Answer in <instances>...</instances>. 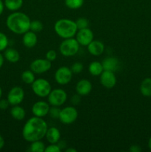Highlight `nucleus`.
<instances>
[{"instance_id":"obj_1","label":"nucleus","mask_w":151,"mask_h":152,"mask_svg":"<svg viewBox=\"0 0 151 152\" xmlns=\"http://www.w3.org/2000/svg\"><path fill=\"white\" fill-rule=\"evenodd\" d=\"M47 129V123L41 117L34 116L25 123L22 129V137L29 142L41 140L45 137Z\"/></svg>"},{"instance_id":"obj_2","label":"nucleus","mask_w":151,"mask_h":152,"mask_svg":"<svg viewBox=\"0 0 151 152\" xmlns=\"http://www.w3.org/2000/svg\"><path fill=\"white\" fill-rule=\"evenodd\" d=\"M30 19L26 13L14 11L7 16L6 25L10 31L21 35L30 31Z\"/></svg>"},{"instance_id":"obj_3","label":"nucleus","mask_w":151,"mask_h":152,"mask_svg":"<svg viewBox=\"0 0 151 152\" xmlns=\"http://www.w3.org/2000/svg\"><path fill=\"white\" fill-rule=\"evenodd\" d=\"M54 31L59 37L65 39L76 36L78 28L75 21L69 19H60L55 23Z\"/></svg>"},{"instance_id":"obj_4","label":"nucleus","mask_w":151,"mask_h":152,"mask_svg":"<svg viewBox=\"0 0 151 152\" xmlns=\"http://www.w3.org/2000/svg\"><path fill=\"white\" fill-rule=\"evenodd\" d=\"M79 46L80 45L73 37L65 39L59 45V51L64 56H73L78 52Z\"/></svg>"},{"instance_id":"obj_5","label":"nucleus","mask_w":151,"mask_h":152,"mask_svg":"<svg viewBox=\"0 0 151 152\" xmlns=\"http://www.w3.org/2000/svg\"><path fill=\"white\" fill-rule=\"evenodd\" d=\"M31 88L33 93L39 97H46L52 90L50 83L43 78H38L34 80L31 84Z\"/></svg>"},{"instance_id":"obj_6","label":"nucleus","mask_w":151,"mask_h":152,"mask_svg":"<svg viewBox=\"0 0 151 152\" xmlns=\"http://www.w3.org/2000/svg\"><path fill=\"white\" fill-rule=\"evenodd\" d=\"M67 99H68V94L66 91L61 88L51 90L47 96V101L51 106H62L64 103H65Z\"/></svg>"},{"instance_id":"obj_7","label":"nucleus","mask_w":151,"mask_h":152,"mask_svg":"<svg viewBox=\"0 0 151 152\" xmlns=\"http://www.w3.org/2000/svg\"><path fill=\"white\" fill-rule=\"evenodd\" d=\"M78 111L74 106H67L61 109L59 120L65 125L73 123L78 118Z\"/></svg>"},{"instance_id":"obj_8","label":"nucleus","mask_w":151,"mask_h":152,"mask_svg":"<svg viewBox=\"0 0 151 152\" xmlns=\"http://www.w3.org/2000/svg\"><path fill=\"white\" fill-rule=\"evenodd\" d=\"M73 77V72L70 68L67 66H62L56 70L54 78L56 83L61 86L68 84Z\"/></svg>"},{"instance_id":"obj_9","label":"nucleus","mask_w":151,"mask_h":152,"mask_svg":"<svg viewBox=\"0 0 151 152\" xmlns=\"http://www.w3.org/2000/svg\"><path fill=\"white\" fill-rule=\"evenodd\" d=\"M52 67V62L47 59H36L30 63V68L34 74H40L48 71Z\"/></svg>"},{"instance_id":"obj_10","label":"nucleus","mask_w":151,"mask_h":152,"mask_svg":"<svg viewBox=\"0 0 151 152\" xmlns=\"http://www.w3.org/2000/svg\"><path fill=\"white\" fill-rule=\"evenodd\" d=\"M25 97V91L20 86L12 88L7 94V100L11 105H19Z\"/></svg>"},{"instance_id":"obj_11","label":"nucleus","mask_w":151,"mask_h":152,"mask_svg":"<svg viewBox=\"0 0 151 152\" xmlns=\"http://www.w3.org/2000/svg\"><path fill=\"white\" fill-rule=\"evenodd\" d=\"M94 38L93 32L88 28L78 30L76 34V39L80 45L87 46Z\"/></svg>"},{"instance_id":"obj_12","label":"nucleus","mask_w":151,"mask_h":152,"mask_svg":"<svg viewBox=\"0 0 151 152\" xmlns=\"http://www.w3.org/2000/svg\"><path fill=\"white\" fill-rule=\"evenodd\" d=\"M116 77L113 71H104L100 75V83L102 86L107 89H111L116 85Z\"/></svg>"},{"instance_id":"obj_13","label":"nucleus","mask_w":151,"mask_h":152,"mask_svg":"<svg viewBox=\"0 0 151 152\" xmlns=\"http://www.w3.org/2000/svg\"><path fill=\"white\" fill-rule=\"evenodd\" d=\"M50 108V104L48 102L44 101H38L33 105L31 111L35 117L43 118L48 114Z\"/></svg>"},{"instance_id":"obj_14","label":"nucleus","mask_w":151,"mask_h":152,"mask_svg":"<svg viewBox=\"0 0 151 152\" xmlns=\"http://www.w3.org/2000/svg\"><path fill=\"white\" fill-rule=\"evenodd\" d=\"M93 85L91 82L86 79H82L77 83L76 86V91L80 96H87L91 92Z\"/></svg>"},{"instance_id":"obj_15","label":"nucleus","mask_w":151,"mask_h":152,"mask_svg":"<svg viewBox=\"0 0 151 152\" xmlns=\"http://www.w3.org/2000/svg\"><path fill=\"white\" fill-rule=\"evenodd\" d=\"M87 47L88 52L93 56H100L105 51V45L99 40L93 39Z\"/></svg>"},{"instance_id":"obj_16","label":"nucleus","mask_w":151,"mask_h":152,"mask_svg":"<svg viewBox=\"0 0 151 152\" xmlns=\"http://www.w3.org/2000/svg\"><path fill=\"white\" fill-rule=\"evenodd\" d=\"M104 71H109L115 72L119 68V61L117 58L108 56L103 59L102 62Z\"/></svg>"},{"instance_id":"obj_17","label":"nucleus","mask_w":151,"mask_h":152,"mask_svg":"<svg viewBox=\"0 0 151 152\" xmlns=\"http://www.w3.org/2000/svg\"><path fill=\"white\" fill-rule=\"evenodd\" d=\"M37 41H38V37H37L36 34L30 30L23 34L22 42L26 48H32L35 47Z\"/></svg>"},{"instance_id":"obj_18","label":"nucleus","mask_w":151,"mask_h":152,"mask_svg":"<svg viewBox=\"0 0 151 152\" xmlns=\"http://www.w3.org/2000/svg\"><path fill=\"white\" fill-rule=\"evenodd\" d=\"M44 137L50 143H58L60 140L61 133L56 127H50L47 129Z\"/></svg>"},{"instance_id":"obj_19","label":"nucleus","mask_w":151,"mask_h":152,"mask_svg":"<svg viewBox=\"0 0 151 152\" xmlns=\"http://www.w3.org/2000/svg\"><path fill=\"white\" fill-rule=\"evenodd\" d=\"M4 58L11 63H16L20 59V54L19 51L14 48H6L4 50Z\"/></svg>"},{"instance_id":"obj_20","label":"nucleus","mask_w":151,"mask_h":152,"mask_svg":"<svg viewBox=\"0 0 151 152\" xmlns=\"http://www.w3.org/2000/svg\"><path fill=\"white\" fill-rule=\"evenodd\" d=\"M88 71L92 76H94V77L100 76L101 74L104 71L102 62H99V61H93V62H90L88 66Z\"/></svg>"},{"instance_id":"obj_21","label":"nucleus","mask_w":151,"mask_h":152,"mask_svg":"<svg viewBox=\"0 0 151 152\" xmlns=\"http://www.w3.org/2000/svg\"><path fill=\"white\" fill-rule=\"evenodd\" d=\"M10 114L12 117L16 120H22L26 116L25 110L19 105H13V108L10 110Z\"/></svg>"},{"instance_id":"obj_22","label":"nucleus","mask_w":151,"mask_h":152,"mask_svg":"<svg viewBox=\"0 0 151 152\" xmlns=\"http://www.w3.org/2000/svg\"><path fill=\"white\" fill-rule=\"evenodd\" d=\"M140 91L143 96H151V78H145L140 85Z\"/></svg>"},{"instance_id":"obj_23","label":"nucleus","mask_w":151,"mask_h":152,"mask_svg":"<svg viewBox=\"0 0 151 152\" xmlns=\"http://www.w3.org/2000/svg\"><path fill=\"white\" fill-rule=\"evenodd\" d=\"M4 6L10 11H17L23 5V0H4Z\"/></svg>"},{"instance_id":"obj_24","label":"nucleus","mask_w":151,"mask_h":152,"mask_svg":"<svg viewBox=\"0 0 151 152\" xmlns=\"http://www.w3.org/2000/svg\"><path fill=\"white\" fill-rule=\"evenodd\" d=\"M34 74H35L31 70H27V71L22 72V75H21V78H22V80L25 84L31 85L33 83L34 80H36Z\"/></svg>"},{"instance_id":"obj_25","label":"nucleus","mask_w":151,"mask_h":152,"mask_svg":"<svg viewBox=\"0 0 151 152\" xmlns=\"http://www.w3.org/2000/svg\"><path fill=\"white\" fill-rule=\"evenodd\" d=\"M45 145L41 140L33 141L31 142L30 151L31 152H44L45 151Z\"/></svg>"},{"instance_id":"obj_26","label":"nucleus","mask_w":151,"mask_h":152,"mask_svg":"<svg viewBox=\"0 0 151 152\" xmlns=\"http://www.w3.org/2000/svg\"><path fill=\"white\" fill-rule=\"evenodd\" d=\"M84 0H65V4L71 10H77L84 4Z\"/></svg>"},{"instance_id":"obj_27","label":"nucleus","mask_w":151,"mask_h":152,"mask_svg":"<svg viewBox=\"0 0 151 152\" xmlns=\"http://www.w3.org/2000/svg\"><path fill=\"white\" fill-rule=\"evenodd\" d=\"M43 24L39 20H33L30 22V30L35 33H38L42 31Z\"/></svg>"},{"instance_id":"obj_28","label":"nucleus","mask_w":151,"mask_h":152,"mask_svg":"<svg viewBox=\"0 0 151 152\" xmlns=\"http://www.w3.org/2000/svg\"><path fill=\"white\" fill-rule=\"evenodd\" d=\"M7 45H8V39L7 36L3 33L0 32V52L5 50Z\"/></svg>"},{"instance_id":"obj_29","label":"nucleus","mask_w":151,"mask_h":152,"mask_svg":"<svg viewBox=\"0 0 151 152\" xmlns=\"http://www.w3.org/2000/svg\"><path fill=\"white\" fill-rule=\"evenodd\" d=\"M76 24L78 30H80L83 29V28H87L89 25V22L86 18L81 17L78 18V19L76 21Z\"/></svg>"},{"instance_id":"obj_30","label":"nucleus","mask_w":151,"mask_h":152,"mask_svg":"<svg viewBox=\"0 0 151 152\" xmlns=\"http://www.w3.org/2000/svg\"><path fill=\"white\" fill-rule=\"evenodd\" d=\"M61 109L57 106H52L50 108L48 114L53 119H59Z\"/></svg>"},{"instance_id":"obj_31","label":"nucleus","mask_w":151,"mask_h":152,"mask_svg":"<svg viewBox=\"0 0 151 152\" xmlns=\"http://www.w3.org/2000/svg\"><path fill=\"white\" fill-rule=\"evenodd\" d=\"M83 65L81 62H75L72 65L70 69L72 71L73 74H79L83 71Z\"/></svg>"},{"instance_id":"obj_32","label":"nucleus","mask_w":151,"mask_h":152,"mask_svg":"<svg viewBox=\"0 0 151 152\" xmlns=\"http://www.w3.org/2000/svg\"><path fill=\"white\" fill-rule=\"evenodd\" d=\"M62 151L61 148L57 143H50L45 148V152H60Z\"/></svg>"},{"instance_id":"obj_33","label":"nucleus","mask_w":151,"mask_h":152,"mask_svg":"<svg viewBox=\"0 0 151 152\" xmlns=\"http://www.w3.org/2000/svg\"><path fill=\"white\" fill-rule=\"evenodd\" d=\"M56 57H57V53L54 50H49L45 54L46 59L50 62H53L54 60H56Z\"/></svg>"},{"instance_id":"obj_34","label":"nucleus","mask_w":151,"mask_h":152,"mask_svg":"<svg viewBox=\"0 0 151 152\" xmlns=\"http://www.w3.org/2000/svg\"><path fill=\"white\" fill-rule=\"evenodd\" d=\"M71 103L73 104V105H78V104L80 103V102H81V97H80V95L79 94H76V95H73V96L71 97Z\"/></svg>"},{"instance_id":"obj_35","label":"nucleus","mask_w":151,"mask_h":152,"mask_svg":"<svg viewBox=\"0 0 151 152\" xmlns=\"http://www.w3.org/2000/svg\"><path fill=\"white\" fill-rule=\"evenodd\" d=\"M10 105L8 100L7 99H0V109L6 110Z\"/></svg>"},{"instance_id":"obj_36","label":"nucleus","mask_w":151,"mask_h":152,"mask_svg":"<svg viewBox=\"0 0 151 152\" xmlns=\"http://www.w3.org/2000/svg\"><path fill=\"white\" fill-rule=\"evenodd\" d=\"M130 151L131 152H140L142 151V148L137 145H133L130 148Z\"/></svg>"},{"instance_id":"obj_37","label":"nucleus","mask_w":151,"mask_h":152,"mask_svg":"<svg viewBox=\"0 0 151 152\" xmlns=\"http://www.w3.org/2000/svg\"><path fill=\"white\" fill-rule=\"evenodd\" d=\"M4 4L1 0H0V16L2 14L3 11H4Z\"/></svg>"},{"instance_id":"obj_38","label":"nucleus","mask_w":151,"mask_h":152,"mask_svg":"<svg viewBox=\"0 0 151 152\" xmlns=\"http://www.w3.org/2000/svg\"><path fill=\"white\" fill-rule=\"evenodd\" d=\"M4 138L0 135V150L4 147Z\"/></svg>"},{"instance_id":"obj_39","label":"nucleus","mask_w":151,"mask_h":152,"mask_svg":"<svg viewBox=\"0 0 151 152\" xmlns=\"http://www.w3.org/2000/svg\"><path fill=\"white\" fill-rule=\"evenodd\" d=\"M3 64H4V56L1 55V53H0V69L2 67Z\"/></svg>"},{"instance_id":"obj_40","label":"nucleus","mask_w":151,"mask_h":152,"mask_svg":"<svg viewBox=\"0 0 151 152\" xmlns=\"http://www.w3.org/2000/svg\"><path fill=\"white\" fill-rule=\"evenodd\" d=\"M66 152H77V150L75 149V148H67L65 150Z\"/></svg>"},{"instance_id":"obj_41","label":"nucleus","mask_w":151,"mask_h":152,"mask_svg":"<svg viewBox=\"0 0 151 152\" xmlns=\"http://www.w3.org/2000/svg\"><path fill=\"white\" fill-rule=\"evenodd\" d=\"M148 147H149L150 150L151 151V137H150L149 140H148Z\"/></svg>"},{"instance_id":"obj_42","label":"nucleus","mask_w":151,"mask_h":152,"mask_svg":"<svg viewBox=\"0 0 151 152\" xmlns=\"http://www.w3.org/2000/svg\"><path fill=\"white\" fill-rule=\"evenodd\" d=\"M1 95H2V90H1V87H0V99H1Z\"/></svg>"}]
</instances>
